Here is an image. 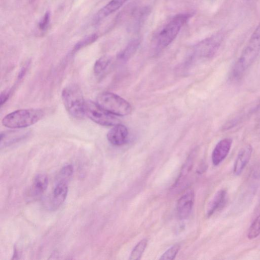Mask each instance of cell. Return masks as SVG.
I'll return each mask as SVG.
<instances>
[{
	"mask_svg": "<svg viewBox=\"0 0 260 260\" xmlns=\"http://www.w3.org/2000/svg\"><path fill=\"white\" fill-rule=\"evenodd\" d=\"M260 52V23L251 36L247 45L235 64L232 73L239 78L254 62Z\"/></svg>",
	"mask_w": 260,
	"mask_h": 260,
	"instance_id": "obj_1",
	"label": "cell"
},
{
	"mask_svg": "<svg viewBox=\"0 0 260 260\" xmlns=\"http://www.w3.org/2000/svg\"><path fill=\"white\" fill-rule=\"evenodd\" d=\"M44 115L45 111L41 109H21L7 115L2 123L8 128H26L39 121Z\"/></svg>",
	"mask_w": 260,
	"mask_h": 260,
	"instance_id": "obj_2",
	"label": "cell"
},
{
	"mask_svg": "<svg viewBox=\"0 0 260 260\" xmlns=\"http://www.w3.org/2000/svg\"><path fill=\"white\" fill-rule=\"evenodd\" d=\"M62 99L67 111L72 116L82 118L85 116V101L80 89L76 84L66 86L62 92Z\"/></svg>",
	"mask_w": 260,
	"mask_h": 260,
	"instance_id": "obj_3",
	"label": "cell"
},
{
	"mask_svg": "<svg viewBox=\"0 0 260 260\" xmlns=\"http://www.w3.org/2000/svg\"><path fill=\"white\" fill-rule=\"evenodd\" d=\"M97 103L104 110L115 116H125L131 113L132 107L125 100L110 92H103L97 98Z\"/></svg>",
	"mask_w": 260,
	"mask_h": 260,
	"instance_id": "obj_4",
	"label": "cell"
},
{
	"mask_svg": "<svg viewBox=\"0 0 260 260\" xmlns=\"http://www.w3.org/2000/svg\"><path fill=\"white\" fill-rule=\"evenodd\" d=\"M189 18L190 15L187 14L179 15L173 18L160 32L158 40L159 47L164 48L170 45Z\"/></svg>",
	"mask_w": 260,
	"mask_h": 260,
	"instance_id": "obj_5",
	"label": "cell"
},
{
	"mask_svg": "<svg viewBox=\"0 0 260 260\" xmlns=\"http://www.w3.org/2000/svg\"><path fill=\"white\" fill-rule=\"evenodd\" d=\"M85 115L95 123L104 126H114L119 123L116 116L104 110L97 103L91 100L85 101Z\"/></svg>",
	"mask_w": 260,
	"mask_h": 260,
	"instance_id": "obj_6",
	"label": "cell"
},
{
	"mask_svg": "<svg viewBox=\"0 0 260 260\" xmlns=\"http://www.w3.org/2000/svg\"><path fill=\"white\" fill-rule=\"evenodd\" d=\"M222 40L223 36L218 34L202 41L195 49V57L204 58L212 57L218 51Z\"/></svg>",
	"mask_w": 260,
	"mask_h": 260,
	"instance_id": "obj_7",
	"label": "cell"
},
{
	"mask_svg": "<svg viewBox=\"0 0 260 260\" xmlns=\"http://www.w3.org/2000/svg\"><path fill=\"white\" fill-rule=\"evenodd\" d=\"M68 181L58 177L49 200V207L52 210L56 209L65 201L68 193Z\"/></svg>",
	"mask_w": 260,
	"mask_h": 260,
	"instance_id": "obj_8",
	"label": "cell"
},
{
	"mask_svg": "<svg viewBox=\"0 0 260 260\" xmlns=\"http://www.w3.org/2000/svg\"><path fill=\"white\" fill-rule=\"evenodd\" d=\"M194 192L189 191L179 199L177 205V211L180 220H186L191 213L194 203Z\"/></svg>",
	"mask_w": 260,
	"mask_h": 260,
	"instance_id": "obj_9",
	"label": "cell"
},
{
	"mask_svg": "<svg viewBox=\"0 0 260 260\" xmlns=\"http://www.w3.org/2000/svg\"><path fill=\"white\" fill-rule=\"evenodd\" d=\"M128 133L127 127L118 123L113 126L107 135L108 142L115 146H121L125 145L128 139Z\"/></svg>",
	"mask_w": 260,
	"mask_h": 260,
	"instance_id": "obj_10",
	"label": "cell"
},
{
	"mask_svg": "<svg viewBox=\"0 0 260 260\" xmlns=\"http://www.w3.org/2000/svg\"><path fill=\"white\" fill-rule=\"evenodd\" d=\"M232 140L225 139L219 142L214 148L212 154V162L214 166H218L227 157L231 150Z\"/></svg>",
	"mask_w": 260,
	"mask_h": 260,
	"instance_id": "obj_11",
	"label": "cell"
},
{
	"mask_svg": "<svg viewBox=\"0 0 260 260\" xmlns=\"http://www.w3.org/2000/svg\"><path fill=\"white\" fill-rule=\"evenodd\" d=\"M195 153V150H194L189 156L181 171L180 176L174 187H173V189L178 190L182 189L184 188L185 185H186L187 184L194 165Z\"/></svg>",
	"mask_w": 260,
	"mask_h": 260,
	"instance_id": "obj_12",
	"label": "cell"
},
{
	"mask_svg": "<svg viewBox=\"0 0 260 260\" xmlns=\"http://www.w3.org/2000/svg\"><path fill=\"white\" fill-rule=\"evenodd\" d=\"M252 153V148L247 145L239 152L234 165L233 172L235 176H239L248 163Z\"/></svg>",
	"mask_w": 260,
	"mask_h": 260,
	"instance_id": "obj_13",
	"label": "cell"
},
{
	"mask_svg": "<svg viewBox=\"0 0 260 260\" xmlns=\"http://www.w3.org/2000/svg\"><path fill=\"white\" fill-rule=\"evenodd\" d=\"M49 185V179L45 174H38L34 179L30 190V194L33 198L39 197L46 191Z\"/></svg>",
	"mask_w": 260,
	"mask_h": 260,
	"instance_id": "obj_14",
	"label": "cell"
},
{
	"mask_svg": "<svg viewBox=\"0 0 260 260\" xmlns=\"http://www.w3.org/2000/svg\"><path fill=\"white\" fill-rule=\"evenodd\" d=\"M227 194V191L224 189L216 193L207 207V215L208 217L224 206L226 202Z\"/></svg>",
	"mask_w": 260,
	"mask_h": 260,
	"instance_id": "obj_15",
	"label": "cell"
},
{
	"mask_svg": "<svg viewBox=\"0 0 260 260\" xmlns=\"http://www.w3.org/2000/svg\"><path fill=\"white\" fill-rule=\"evenodd\" d=\"M127 0H111L103 8L95 17V21L98 22L119 10Z\"/></svg>",
	"mask_w": 260,
	"mask_h": 260,
	"instance_id": "obj_16",
	"label": "cell"
},
{
	"mask_svg": "<svg viewBox=\"0 0 260 260\" xmlns=\"http://www.w3.org/2000/svg\"><path fill=\"white\" fill-rule=\"evenodd\" d=\"M25 132H11L9 134L2 133L1 147L8 146L20 142L27 137L28 135Z\"/></svg>",
	"mask_w": 260,
	"mask_h": 260,
	"instance_id": "obj_17",
	"label": "cell"
},
{
	"mask_svg": "<svg viewBox=\"0 0 260 260\" xmlns=\"http://www.w3.org/2000/svg\"><path fill=\"white\" fill-rule=\"evenodd\" d=\"M140 45V40L139 39L133 40L119 54L118 58L123 62H126L135 55L139 49Z\"/></svg>",
	"mask_w": 260,
	"mask_h": 260,
	"instance_id": "obj_18",
	"label": "cell"
},
{
	"mask_svg": "<svg viewBox=\"0 0 260 260\" xmlns=\"http://www.w3.org/2000/svg\"><path fill=\"white\" fill-rule=\"evenodd\" d=\"M111 61V58L109 56H103L99 59L94 66L95 75L97 77L102 76L110 66Z\"/></svg>",
	"mask_w": 260,
	"mask_h": 260,
	"instance_id": "obj_19",
	"label": "cell"
},
{
	"mask_svg": "<svg viewBox=\"0 0 260 260\" xmlns=\"http://www.w3.org/2000/svg\"><path fill=\"white\" fill-rule=\"evenodd\" d=\"M98 38V35L97 34H93L85 37L76 43L72 51L71 54L73 55L80 50L92 44Z\"/></svg>",
	"mask_w": 260,
	"mask_h": 260,
	"instance_id": "obj_20",
	"label": "cell"
},
{
	"mask_svg": "<svg viewBox=\"0 0 260 260\" xmlns=\"http://www.w3.org/2000/svg\"><path fill=\"white\" fill-rule=\"evenodd\" d=\"M148 245V240L144 239L140 241L133 250L129 259H140Z\"/></svg>",
	"mask_w": 260,
	"mask_h": 260,
	"instance_id": "obj_21",
	"label": "cell"
},
{
	"mask_svg": "<svg viewBox=\"0 0 260 260\" xmlns=\"http://www.w3.org/2000/svg\"><path fill=\"white\" fill-rule=\"evenodd\" d=\"M260 235V214L253 221L247 231V238L250 239H254Z\"/></svg>",
	"mask_w": 260,
	"mask_h": 260,
	"instance_id": "obj_22",
	"label": "cell"
},
{
	"mask_svg": "<svg viewBox=\"0 0 260 260\" xmlns=\"http://www.w3.org/2000/svg\"><path fill=\"white\" fill-rule=\"evenodd\" d=\"M180 248L181 246L179 244H176L172 246L162 255L160 259L165 260L175 259Z\"/></svg>",
	"mask_w": 260,
	"mask_h": 260,
	"instance_id": "obj_23",
	"label": "cell"
},
{
	"mask_svg": "<svg viewBox=\"0 0 260 260\" xmlns=\"http://www.w3.org/2000/svg\"><path fill=\"white\" fill-rule=\"evenodd\" d=\"M51 15L49 12H47L43 17L38 24V28L40 31L45 32L48 30L51 23Z\"/></svg>",
	"mask_w": 260,
	"mask_h": 260,
	"instance_id": "obj_24",
	"label": "cell"
},
{
	"mask_svg": "<svg viewBox=\"0 0 260 260\" xmlns=\"http://www.w3.org/2000/svg\"><path fill=\"white\" fill-rule=\"evenodd\" d=\"M73 171L74 169L72 165H66L62 169L58 177L69 180L73 175Z\"/></svg>",
	"mask_w": 260,
	"mask_h": 260,
	"instance_id": "obj_25",
	"label": "cell"
},
{
	"mask_svg": "<svg viewBox=\"0 0 260 260\" xmlns=\"http://www.w3.org/2000/svg\"><path fill=\"white\" fill-rule=\"evenodd\" d=\"M12 94V90H7L3 92L1 95V106L2 107L9 99L10 97Z\"/></svg>",
	"mask_w": 260,
	"mask_h": 260,
	"instance_id": "obj_26",
	"label": "cell"
}]
</instances>
